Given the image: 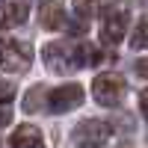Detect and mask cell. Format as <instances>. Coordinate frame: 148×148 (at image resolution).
I'll return each instance as SVG.
<instances>
[{"mask_svg": "<svg viewBox=\"0 0 148 148\" xmlns=\"http://www.w3.org/2000/svg\"><path fill=\"white\" fill-rule=\"evenodd\" d=\"M12 95H15V86L6 83V80H0V101H9Z\"/></svg>", "mask_w": 148, "mask_h": 148, "instance_id": "cell-12", "label": "cell"}, {"mask_svg": "<svg viewBox=\"0 0 148 148\" xmlns=\"http://www.w3.org/2000/svg\"><path fill=\"white\" fill-rule=\"evenodd\" d=\"M30 15V6H27V0H6L3 6H0V27H21L24 21H27Z\"/></svg>", "mask_w": 148, "mask_h": 148, "instance_id": "cell-7", "label": "cell"}, {"mask_svg": "<svg viewBox=\"0 0 148 148\" xmlns=\"http://www.w3.org/2000/svg\"><path fill=\"white\" fill-rule=\"evenodd\" d=\"M39 24L45 30H59L65 24V9L59 0H39Z\"/></svg>", "mask_w": 148, "mask_h": 148, "instance_id": "cell-8", "label": "cell"}, {"mask_svg": "<svg viewBox=\"0 0 148 148\" xmlns=\"http://www.w3.org/2000/svg\"><path fill=\"white\" fill-rule=\"evenodd\" d=\"M121 92H125V80H121L119 74H113V71L98 74L92 80V95H95V101L104 104V107H113L121 98Z\"/></svg>", "mask_w": 148, "mask_h": 148, "instance_id": "cell-3", "label": "cell"}, {"mask_svg": "<svg viewBox=\"0 0 148 148\" xmlns=\"http://www.w3.org/2000/svg\"><path fill=\"white\" fill-rule=\"evenodd\" d=\"M71 139L77 145H101L110 139V127L104 121H83V125L71 133Z\"/></svg>", "mask_w": 148, "mask_h": 148, "instance_id": "cell-6", "label": "cell"}, {"mask_svg": "<svg viewBox=\"0 0 148 148\" xmlns=\"http://www.w3.org/2000/svg\"><path fill=\"white\" fill-rule=\"evenodd\" d=\"M80 53H83V59H80L83 65H98V62H104V53L98 51L95 45H83V47H80Z\"/></svg>", "mask_w": 148, "mask_h": 148, "instance_id": "cell-11", "label": "cell"}, {"mask_svg": "<svg viewBox=\"0 0 148 148\" xmlns=\"http://www.w3.org/2000/svg\"><path fill=\"white\" fill-rule=\"evenodd\" d=\"M130 47H133V51L148 47V15L136 24V30H133V36H130Z\"/></svg>", "mask_w": 148, "mask_h": 148, "instance_id": "cell-10", "label": "cell"}, {"mask_svg": "<svg viewBox=\"0 0 148 148\" xmlns=\"http://www.w3.org/2000/svg\"><path fill=\"white\" fill-rule=\"evenodd\" d=\"M45 104H47L51 113H68V110L83 104V89L77 83H65V86H59V89H53L51 95H47Z\"/></svg>", "mask_w": 148, "mask_h": 148, "instance_id": "cell-4", "label": "cell"}, {"mask_svg": "<svg viewBox=\"0 0 148 148\" xmlns=\"http://www.w3.org/2000/svg\"><path fill=\"white\" fill-rule=\"evenodd\" d=\"M30 68V45L9 39H0V71H27Z\"/></svg>", "mask_w": 148, "mask_h": 148, "instance_id": "cell-1", "label": "cell"}, {"mask_svg": "<svg viewBox=\"0 0 148 148\" xmlns=\"http://www.w3.org/2000/svg\"><path fill=\"white\" fill-rule=\"evenodd\" d=\"M45 65L51 71H56V74H71L74 68L80 65V59H74V51L68 45L56 42V45H47L45 47Z\"/></svg>", "mask_w": 148, "mask_h": 148, "instance_id": "cell-5", "label": "cell"}, {"mask_svg": "<svg viewBox=\"0 0 148 148\" xmlns=\"http://www.w3.org/2000/svg\"><path fill=\"white\" fill-rule=\"evenodd\" d=\"M127 33V9L121 6H110L101 15V39L107 45H119Z\"/></svg>", "mask_w": 148, "mask_h": 148, "instance_id": "cell-2", "label": "cell"}, {"mask_svg": "<svg viewBox=\"0 0 148 148\" xmlns=\"http://www.w3.org/2000/svg\"><path fill=\"white\" fill-rule=\"evenodd\" d=\"M9 145H15V148H21V145H33V148H39V145H45V136H42L36 127L24 125V127H18V130L9 136Z\"/></svg>", "mask_w": 148, "mask_h": 148, "instance_id": "cell-9", "label": "cell"}, {"mask_svg": "<svg viewBox=\"0 0 148 148\" xmlns=\"http://www.w3.org/2000/svg\"><path fill=\"white\" fill-rule=\"evenodd\" d=\"M139 110H142V116L148 119V89H145V92L139 95Z\"/></svg>", "mask_w": 148, "mask_h": 148, "instance_id": "cell-13", "label": "cell"}, {"mask_svg": "<svg viewBox=\"0 0 148 148\" xmlns=\"http://www.w3.org/2000/svg\"><path fill=\"white\" fill-rule=\"evenodd\" d=\"M9 119H12V116H9V110H0V125H6Z\"/></svg>", "mask_w": 148, "mask_h": 148, "instance_id": "cell-14", "label": "cell"}]
</instances>
